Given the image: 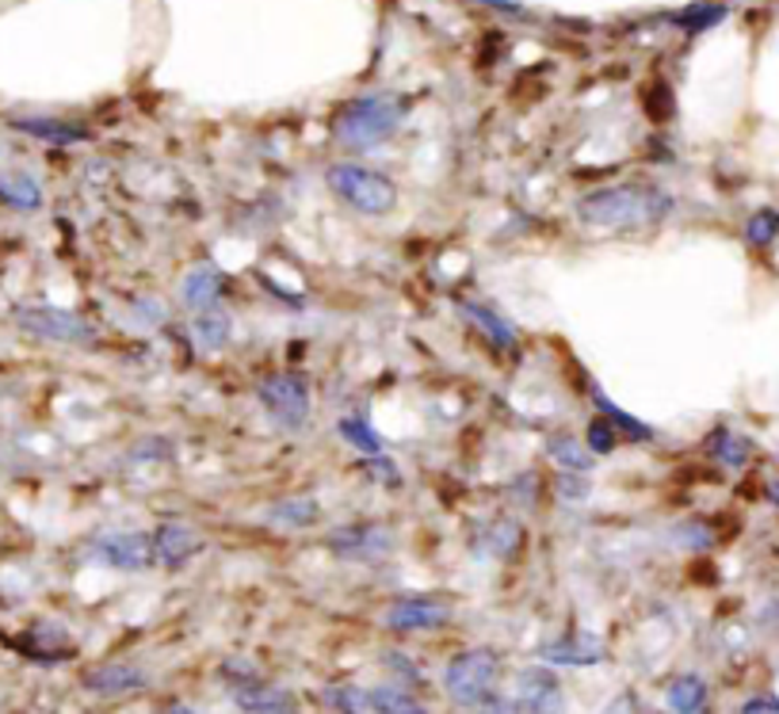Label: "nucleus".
I'll list each match as a JSON object with an SVG mask.
<instances>
[{
  "instance_id": "f257e3e1",
  "label": "nucleus",
  "mask_w": 779,
  "mask_h": 714,
  "mask_svg": "<svg viewBox=\"0 0 779 714\" xmlns=\"http://www.w3.org/2000/svg\"><path fill=\"white\" fill-rule=\"evenodd\" d=\"M676 211V199L658 184L626 180L585 192L577 199V218L588 229H650Z\"/></svg>"
},
{
  "instance_id": "f03ea898",
  "label": "nucleus",
  "mask_w": 779,
  "mask_h": 714,
  "mask_svg": "<svg viewBox=\"0 0 779 714\" xmlns=\"http://www.w3.org/2000/svg\"><path fill=\"white\" fill-rule=\"evenodd\" d=\"M409 119V100L398 92H371L360 100H348L333 119V138L352 154L379 149L390 134H398L401 123Z\"/></svg>"
},
{
  "instance_id": "7ed1b4c3",
  "label": "nucleus",
  "mask_w": 779,
  "mask_h": 714,
  "mask_svg": "<svg viewBox=\"0 0 779 714\" xmlns=\"http://www.w3.org/2000/svg\"><path fill=\"white\" fill-rule=\"evenodd\" d=\"M325 184L344 207H352L356 214H363V218H387V214L398 207V184L367 165H352V160L329 165Z\"/></svg>"
},
{
  "instance_id": "20e7f679",
  "label": "nucleus",
  "mask_w": 779,
  "mask_h": 714,
  "mask_svg": "<svg viewBox=\"0 0 779 714\" xmlns=\"http://www.w3.org/2000/svg\"><path fill=\"white\" fill-rule=\"evenodd\" d=\"M500 684V657L489 646H474L455 654L444 668V688L459 707L474 711L478 703H486Z\"/></svg>"
},
{
  "instance_id": "39448f33",
  "label": "nucleus",
  "mask_w": 779,
  "mask_h": 714,
  "mask_svg": "<svg viewBox=\"0 0 779 714\" xmlns=\"http://www.w3.org/2000/svg\"><path fill=\"white\" fill-rule=\"evenodd\" d=\"M256 401L275 424L286 432H302L310 428L313 417V394L306 374L299 371H272L256 382Z\"/></svg>"
},
{
  "instance_id": "423d86ee",
  "label": "nucleus",
  "mask_w": 779,
  "mask_h": 714,
  "mask_svg": "<svg viewBox=\"0 0 779 714\" xmlns=\"http://www.w3.org/2000/svg\"><path fill=\"white\" fill-rule=\"evenodd\" d=\"M16 329L27 336H35V341H47V344L92 348L96 341H100L92 321L74 314V310H61V306H20L16 310Z\"/></svg>"
},
{
  "instance_id": "0eeeda50",
  "label": "nucleus",
  "mask_w": 779,
  "mask_h": 714,
  "mask_svg": "<svg viewBox=\"0 0 779 714\" xmlns=\"http://www.w3.org/2000/svg\"><path fill=\"white\" fill-rule=\"evenodd\" d=\"M222 681L230 688V700L245 714H299V703L291 700V692L267 684L253 665L226 662L222 665Z\"/></svg>"
},
{
  "instance_id": "6e6552de",
  "label": "nucleus",
  "mask_w": 779,
  "mask_h": 714,
  "mask_svg": "<svg viewBox=\"0 0 779 714\" xmlns=\"http://www.w3.org/2000/svg\"><path fill=\"white\" fill-rule=\"evenodd\" d=\"M88 555H92L107 569H119V574H142V569L157 566L154 531H107V535H96V539L88 542Z\"/></svg>"
},
{
  "instance_id": "1a4fd4ad",
  "label": "nucleus",
  "mask_w": 779,
  "mask_h": 714,
  "mask_svg": "<svg viewBox=\"0 0 779 714\" xmlns=\"http://www.w3.org/2000/svg\"><path fill=\"white\" fill-rule=\"evenodd\" d=\"M325 550L344 561H382L393 550V531L374 520L340 524V528H329Z\"/></svg>"
},
{
  "instance_id": "9d476101",
  "label": "nucleus",
  "mask_w": 779,
  "mask_h": 714,
  "mask_svg": "<svg viewBox=\"0 0 779 714\" xmlns=\"http://www.w3.org/2000/svg\"><path fill=\"white\" fill-rule=\"evenodd\" d=\"M451 623V608L432 596H401L387 608V627L398 635H425V630H440Z\"/></svg>"
},
{
  "instance_id": "9b49d317",
  "label": "nucleus",
  "mask_w": 779,
  "mask_h": 714,
  "mask_svg": "<svg viewBox=\"0 0 779 714\" xmlns=\"http://www.w3.org/2000/svg\"><path fill=\"white\" fill-rule=\"evenodd\" d=\"M516 703L524 714H566L562 681L546 665H532L516 681Z\"/></svg>"
},
{
  "instance_id": "f8f14e48",
  "label": "nucleus",
  "mask_w": 779,
  "mask_h": 714,
  "mask_svg": "<svg viewBox=\"0 0 779 714\" xmlns=\"http://www.w3.org/2000/svg\"><path fill=\"white\" fill-rule=\"evenodd\" d=\"M154 550H157V566L184 569L203 550V535L184 520H165L154 528Z\"/></svg>"
},
{
  "instance_id": "ddd939ff",
  "label": "nucleus",
  "mask_w": 779,
  "mask_h": 714,
  "mask_svg": "<svg viewBox=\"0 0 779 714\" xmlns=\"http://www.w3.org/2000/svg\"><path fill=\"white\" fill-rule=\"evenodd\" d=\"M80 684L92 695H134V692L149 688V673L130 662H107V665L88 668V673L80 676Z\"/></svg>"
},
{
  "instance_id": "4468645a",
  "label": "nucleus",
  "mask_w": 779,
  "mask_h": 714,
  "mask_svg": "<svg viewBox=\"0 0 779 714\" xmlns=\"http://www.w3.org/2000/svg\"><path fill=\"white\" fill-rule=\"evenodd\" d=\"M607 657V646L600 642L596 635H566L558 642H546L539 646V662L546 665H573V668H588V665H604Z\"/></svg>"
},
{
  "instance_id": "2eb2a0df",
  "label": "nucleus",
  "mask_w": 779,
  "mask_h": 714,
  "mask_svg": "<svg viewBox=\"0 0 779 714\" xmlns=\"http://www.w3.org/2000/svg\"><path fill=\"white\" fill-rule=\"evenodd\" d=\"M226 294V272L218 264H199L184 275L181 283V302L192 314H203V310H214Z\"/></svg>"
},
{
  "instance_id": "dca6fc26",
  "label": "nucleus",
  "mask_w": 779,
  "mask_h": 714,
  "mask_svg": "<svg viewBox=\"0 0 779 714\" xmlns=\"http://www.w3.org/2000/svg\"><path fill=\"white\" fill-rule=\"evenodd\" d=\"M459 314L467 317L470 325L497 348V352H516V348H519V329L505 314H497L494 306H486V302L462 299L459 302Z\"/></svg>"
},
{
  "instance_id": "f3484780",
  "label": "nucleus",
  "mask_w": 779,
  "mask_h": 714,
  "mask_svg": "<svg viewBox=\"0 0 779 714\" xmlns=\"http://www.w3.org/2000/svg\"><path fill=\"white\" fill-rule=\"evenodd\" d=\"M8 127L27 134V138H35V141H47V146H80V141L92 138L88 127H80V123L50 119V115H20V119H12Z\"/></svg>"
},
{
  "instance_id": "a211bd4d",
  "label": "nucleus",
  "mask_w": 779,
  "mask_h": 714,
  "mask_svg": "<svg viewBox=\"0 0 779 714\" xmlns=\"http://www.w3.org/2000/svg\"><path fill=\"white\" fill-rule=\"evenodd\" d=\"M707 459H714L722 470H746L749 459H753V440L741 432H733L730 424H714L703 440Z\"/></svg>"
},
{
  "instance_id": "6ab92c4d",
  "label": "nucleus",
  "mask_w": 779,
  "mask_h": 714,
  "mask_svg": "<svg viewBox=\"0 0 779 714\" xmlns=\"http://www.w3.org/2000/svg\"><path fill=\"white\" fill-rule=\"evenodd\" d=\"M12 646L39 665H61L66 657H74V642H69V635L61 627H31L23 638H16Z\"/></svg>"
},
{
  "instance_id": "aec40b11",
  "label": "nucleus",
  "mask_w": 779,
  "mask_h": 714,
  "mask_svg": "<svg viewBox=\"0 0 779 714\" xmlns=\"http://www.w3.org/2000/svg\"><path fill=\"white\" fill-rule=\"evenodd\" d=\"M588 398H593L596 417H604V421L612 424L615 432L623 436V440H634V443H653V440H658V428L646 424V421H639L634 413H626L623 405H615V401L607 398L604 390L596 387V382H588Z\"/></svg>"
},
{
  "instance_id": "412c9836",
  "label": "nucleus",
  "mask_w": 779,
  "mask_h": 714,
  "mask_svg": "<svg viewBox=\"0 0 779 714\" xmlns=\"http://www.w3.org/2000/svg\"><path fill=\"white\" fill-rule=\"evenodd\" d=\"M264 520L283 531H310L321 524V501L318 497H283V501L267 508Z\"/></svg>"
},
{
  "instance_id": "4be33fe9",
  "label": "nucleus",
  "mask_w": 779,
  "mask_h": 714,
  "mask_svg": "<svg viewBox=\"0 0 779 714\" xmlns=\"http://www.w3.org/2000/svg\"><path fill=\"white\" fill-rule=\"evenodd\" d=\"M665 703L669 714H707V707H711V688H707L700 673H680L669 681Z\"/></svg>"
},
{
  "instance_id": "5701e85b",
  "label": "nucleus",
  "mask_w": 779,
  "mask_h": 714,
  "mask_svg": "<svg viewBox=\"0 0 779 714\" xmlns=\"http://www.w3.org/2000/svg\"><path fill=\"white\" fill-rule=\"evenodd\" d=\"M519 547H524V524L513 520V516H497V520H489L486 528H481V542L478 550L489 558H516Z\"/></svg>"
},
{
  "instance_id": "b1692460",
  "label": "nucleus",
  "mask_w": 779,
  "mask_h": 714,
  "mask_svg": "<svg viewBox=\"0 0 779 714\" xmlns=\"http://www.w3.org/2000/svg\"><path fill=\"white\" fill-rule=\"evenodd\" d=\"M234 336V317L226 314L222 306L203 310V314L192 317V341L199 352H222Z\"/></svg>"
},
{
  "instance_id": "393cba45",
  "label": "nucleus",
  "mask_w": 779,
  "mask_h": 714,
  "mask_svg": "<svg viewBox=\"0 0 779 714\" xmlns=\"http://www.w3.org/2000/svg\"><path fill=\"white\" fill-rule=\"evenodd\" d=\"M546 459L558 470H569V475H588L596 467V454L585 448V440H577L569 432H558L546 440Z\"/></svg>"
},
{
  "instance_id": "a878e982",
  "label": "nucleus",
  "mask_w": 779,
  "mask_h": 714,
  "mask_svg": "<svg viewBox=\"0 0 779 714\" xmlns=\"http://www.w3.org/2000/svg\"><path fill=\"white\" fill-rule=\"evenodd\" d=\"M0 203L8 211L35 214L42 207V184L31 173H0Z\"/></svg>"
},
{
  "instance_id": "bb28decb",
  "label": "nucleus",
  "mask_w": 779,
  "mask_h": 714,
  "mask_svg": "<svg viewBox=\"0 0 779 714\" xmlns=\"http://www.w3.org/2000/svg\"><path fill=\"white\" fill-rule=\"evenodd\" d=\"M337 432H340V440H344L352 451H360L363 459H371V454H387V440L379 436V428H374L360 413H356V417H340Z\"/></svg>"
},
{
  "instance_id": "cd10ccee",
  "label": "nucleus",
  "mask_w": 779,
  "mask_h": 714,
  "mask_svg": "<svg viewBox=\"0 0 779 714\" xmlns=\"http://www.w3.org/2000/svg\"><path fill=\"white\" fill-rule=\"evenodd\" d=\"M727 16H730L727 4H719V0H700V4H688L669 16V23L680 27L684 35H703V31H711V27H719Z\"/></svg>"
},
{
  "instance_id": "c85d7f7f",
  "label": "nucleus",
  "mask_w": 779,
  "mask_h": 714,
  "mask_svg": "<svg viewBox=\"0 0 779 714\" xmlns=\"http://www.w3.org/2000/svg\"><path fill=\"white\" fill-rule=\"evenodd\" d=\"M367 703H371V714H428L425 703H420L413 692L398 688V684L371 688L367 692Z\"/></svg>"
},
{
  "instance_id": "c756f323",
  "label": "nucleus",
  "mask_w": 779,
  "mask_h": 714,
  "mask_svg": "<svg viewBox=\"0 0 779 714\" xmlns=\"http://www.w3.org/2000/svg\"><path fill=\"white\" fill-rule=\"evenodd\" d=\"M741 237H746L749 248H772L779 241V211L776 207L753 211L746 222V229H741Z\"/></svg>"
},
{
  "instance_id": "7c9ffc66",
  "label": "nucleus",
  "mask_w": 779,
  "mask_h": 714,
  "mask_svg": "<svg viewBox=\"0 0 779 714\" xmlns=\"http://www.w3.org/2000/svg\"><path fill=\"white\" fill-rule=\"evenodd\" d=\"M669 535H673V542L680 550H711L714 542H719V535H714L711 524L695 520V516H692V520H680Z\"/></svg>"
},
{
  "instance_id": "2f4dec72",
  "label": "nucleus",
  "mask_w": 779,
  "mask_h": 714,
  "mask_svg": "<svg viewBox=\"0 0 779 714\" xmlns=\"http://www.w3.org/2000/svg\"><path fill=\"white\" fill-rule=\"evenodd\" d=\"M620 440H623V436L615 432V428L607 424L604 417H593V421H588V428H585V448L593 451L596 459H607V454L620 451Z\"/></svg>"
},
{
  "instance_id": "473e14b6",
  "label": "nucleus",
  "mask_w": 779,
  "mask_h": 714,
  "mask_svg": "<svg viewBox=\"0 0 779 714\" xmlns=\"http://www.w3.org/2000/svg\"><path fill=\"white\" fill-rule=\"evenodd\" d=\"M360 475L371 478L374 486L382 489H401V467L387 454H371V459H360Z\"/></svg>"
},
{
  "instance_id": "72a5a7b5",
  "label": "nucleus",
  "mask_w": 779,
  "mask_h": 714,
  "mask_svg": "<svg viewBox=\"0 0 779 714\" xmlns=\"http://www.w3.org/2000/svg\"><path fill=\"white\" fill-rule=\"evenodd\" d=\"M554 493H558L562 505H581L593 493V481H588V475H569V470H562V475L554 478Z\"/></svg>"
},
{
  "instance_id": "f704fd0d",
  "label": "nucleus",
  "mask_w": 779,
  "mask_h": 714,
  "mask_svg": "<svg viewBox=\"0 0 779 714\" xmlns=\"http://www.w3.org/2000/svg\"><path fill=\"white\" fill-rule=\"evenodd\" d=\"M325 703H333V707L344 711V714H367V711H371V703H367V692L352 688V684H340V688H329V692H325Z\"/></svg>"
},
{
  "instance_id": "c9c22d12",
  "label": "nucleus",
  "mask_w": 779,
  "mask_h": 714,
  "mask_svg": "<svg viewBox=\"0 0 779 714\" xmlns=\"http://www.w3.org/2000/svg\"><path fill=\"white\" fill-rule=\"evenodd\" d=\"M173 454H176V448H173L168 440H160V436H154V440H142L138 448H134V459H138V462H142V459H149V462H154V459L168 462Z\"/></svg>"
},
{
  "instance_id": "e433bc0d",
  "label": "nucleus",
  "mask_w": 779,
  "mask_h": 714,
  "mask_svg": "<svg viewBox=\"0 0 779 714\" xmlns=\"http://www.w3.org/2000/svg\"><path fill=\"white\" fill-rule=\"evenodd\" d=\"M382 665L393 668V673H398L401 681H409V684H425V676H420V668H417V665H409V657H406V654H387V657H382Z\"/></svg>"
},
{
  "instance_id": "4c0bfd02",
  "label": "nucleus",
  "mask_w": 779,
  "mask_h": 714,
  "mask_svg": "<svg viewBox=\"0 0 779 714\" xmlns=\"http://www.w3.org/2000/svg\"><path fill=\"white\" fill-rule=\"evenodd\" d=\"M474 714H524V711H519L516 700H505L500 692H494L486 703H478V707H474Z\"/></svg>"
},
{
  "instance_id": "58836bf2",
  "label": "nucleus",
  "mask_w": 779,
  "mask_h": 714,
  "mask_svg": "<svg viewBox=\"0 0 779 714\" xmlns=\"http://www.w3.org/2000/svg\"><path fill=\"white\" fill-rule=\"evenodd\" d=\"M130 306H134V314H138L142 321H154V325H157V321H165V302H157L154 294H146V299H134Z\"/></svg>"
},
{
  "instance_id": "ea45409f",
  "label": "nucleus",
  "mask_w": 779,
  "mask_h": 714,
  "mask_svg": "<svg viewBox=\"0 0 779 714\" xmlns=\"http://www.w3.org/2000/svg\"><path fill=\"white\" fill-rule=\"evenodd\" d=\"M256 280H260V287H264V291H272L275 299H280V302H286V306H302V294H294V291H283L280 283L272 280V275L256 272Z\"/></svg>"
},
{
  "instance_id": "a19ab883",
  "label": "nucleus",
  "mask_w": 779,
  "mask_h": 714,
  "mask_svg": "<svg viewBox=\"0 0 779 714\" xmlns=\"http://www.w3.org/2000/svg\"><path fill=\"white\" fill-rule=\"evenodd\" d=\"M600 714H639V695H634V692H620Z\"/></svg>"
},
{
  "instance_id": "79ce46f5",
  "label": "nucleus",
  "mask_w": 779,
  "mask_h": 714,
  "mask_svg": "<svg viewBox=\"0 0 779 714\" xmlns=\"http://www.w3.org/2000/svg\"><path fill=\"white\" fill-rule=\"evenodd\" d=\"M741 714H779V700L776 695H753V700L741 707Z\"/></svg>"
},
{
  "instance_id": "37998d69",
  "label": "nucleus",
  "mask_w": 779,
  "mask_h": 714,
  "mask_svg": "<svg viewBox=\"0 0 779 714\" xmlns=\"http://www.w3.org/2000/svg\"><path fill=\"white\" fill-rule=\"evenodd\" d=\"M757 623H760L765 630H776V635H779V596H776V600H768L765 608H760Z\"/></svg>"
},
{
  "instance_id": "c03bdc74",
  "label": "nucleus",
  "mask_w": 779,
  "mask_h": 714,
  "mask_svg": "<svg viewBox=\"0 0 779 714\" xmlns=\"http://www.w3.org/2000/svg\"><path fill=\"white\" fill-rule=\"evenodd\" d=\"M532 489H535V478L524 475V478L513 481V489H508V493H513V501L519 497V501H524V508H532Z\"/></svg>"
},
{
  "instance_id": "a18cd8bd",
  "label": "nucleus",
  "mask_w": 779,
  "mask_h": 714,
  "mask_svg": "<svg viewBox=\"0 0 779 714\" xmlns=\"http://www.w3.org/2000/svg\"><path fill=\"white\" fill-rule=\"evenodd\" d=\"M481 4H494V8H500V12H508V16H524V8H519L516 0H481Z\"/></svg>"
},
{
  "instance_id": "49530a36",
  "label": "nucleus",
  "mask_w": 779,
  "mask_h": 714,
  "mask_svg": "<svg viewBox=\"0 0 779 714\" xmlns=\"http://www.w3.org/2000/svg\"><path fill=\"white\" fill-rule=\"evenodd\" d=\"M768 501H772V505L779 508V478L768 481Z\"/></svg>"
},
{
  "instance_id": "de8ad7c7",
  "label": "nucleus",
  "mask_w": 779,
  "mask_h": 714,
  "mask_svg": "<svg viewBox=\"0 0 779 714\" xmlns=\"http://www.w3.org/2000/svg\"><path fill=\"white\" fill-rule=\"evenodd\" d=\"M165 714H195V711L187 707V703H173V707H168Z\"/></svg>"
}]
</instances>
